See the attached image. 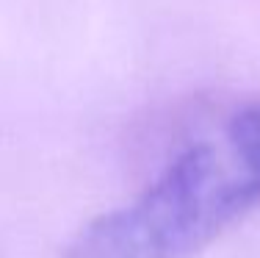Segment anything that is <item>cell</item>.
Wrapping results in <instances>:
<instances>
[{
    "label": "cell",
    "instance_id": "1",
    "mask_svg": "<svg viewBox=\"0 0 260 258\" xmlns=\"http://www.w3.org/2000/svg\"><path fill=\"white\" fill-rule=\"evenodd\" d=\"M260 203V178L227 175L213 147L197 145L133 206L78 231L67 258H191Z\"/></svg>",
    "mask_w": 260,
    "mask_h": 258
},
{
    "label": "cell",
    "instance_id": "2",
    "mask_svg": "<svg viewBox=\"0 0 260 258\" xmlns=\"http://www.w3.org/2000/svg\"><path fill=\"white\" fill-rule=\"evenodd\" d=\"M230 145L249 175L260 178V108L241 111L230 122Z\"/></svg>",
    "mask_w": 260,
    "mask_h": 258
}]
</instances>
